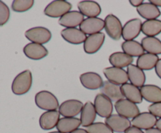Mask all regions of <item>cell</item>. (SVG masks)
<instances>
[{"mask_svg": "<svg viewBox=\"0 0 161 133\" xmlns=\"http://www.w3.org/2000/svg\"><path fill=\"white\" fill-rule=\"evenodd\" d=\"M105 35L104 33L88 35L83 43V49L87 54H94L100 50L105 42Z\"/></svg>", "mask_w": 161, "mask_h": 133, "instance_id": "13", "label": "cell"}, {"mask_svg": "<svg viewBox=\"0 0 161 133\" xmlns=\"http://www.w3.org/2000/svg\"><path fill=\"white\" fill-rule=\"evenodd\" d=\"M127 72L130 84L138 88H142L143 85H145L146 78L144 70L140 69L137 65L131 64L127 67Z\"/></svg>", "mask_w": 161, "mask_h": 133, "instance_id": "23", "label": "cell"}, {"mask_svg": "<svg viewBox=\"0 0 161 133\" xmlns=\"http://www.w3.org/2000/svg\"><path fill=\"white\" fill-rule=\"evenodd\" d=\"M121 89H122L124 98L133 102L135 104L142 103V95L141 90L138 87L130 83H126L121 85Z\"/></svg>", "mask_w": 161, "mask_h": 133, "instance_id": "25", "label": "cell"}, {"mask_svg": "<svg viewBox=\"0 0 161 133\" xmlns=\"http://www.w3.org/2000/svg\"><path fill=\"white\" fill-rule=\"evenodd\" d=\"M101 91H102V93L110 99L112 102H117L124 99L121 86L108 81H104L103 85L101 88Z\"/></svg>", "mask_w": 161, "mask_h": 133, "instance_id": "21", "label": "cell"}, {"mask_svg": "<svg viewBox=\"0 0 161 133\" xmlns=\"http://www.w3.org/2000/svg\"><path fill=\"white\" fill-rule=\"evenodd\" d=\"M71 133H88L86 129H83V128H78V129L75 130L74 131Z\"/></svg>", "mask_w": 161, "mask_h": 133, "instance_id": "42", "label": "cell"}, {"mask_svg": "<svg viewBox=\"0 0 161 133\" xmlns=\"http://www.w3.org/2000/svg\"><path fill=\"white\" fill-rule=\"evenodd\" d=\"M103 73L108 81L119 85H123L129 81L127 72L123 68L109 67L104 69Z\"/></svg>", "mask_w": 161, "mask_h": 133, "instance_id": "11", "label": "cell"}, {"mask_svg": "<svg viewBox=\"0 0 161 133\" xmlns=\"http://www.w3.org/2000/svg\"><path fill=\"white\" fill-rule=\"evenodd\" d=\"M10 16V12L7 5L3 1H0V26H3L8 22Z\"/></svg>", "mask_w": 161, "mask_h": 133, "instance_id": "35", "label": "cell"}, {"mask_svg": "<svg viewBox=\"0 0 161 133\" xmlns=\"http://www.w3.org/2000/svg\"><path fill=\"white\" fill-rule=\"evenodd\" d=\"M61 37L67 42L73 45H80L84 43L86 38V34H85L80 29L76 28H64L61 31Z\"/></svg>", "mask_w": 161, "mask_h": 133, "instance_id": "18", "label": "cell"}, {"mask_svg": "<svg viewBox=\"0 0 161 133\" xmlns=\"http://www.w3.org/2000/svg\"><path fill=\"white\" fill-rule=\"evenodd\" d=\"M142 22L140 19L135 18L128 20L123 26L122 38L124 41H132L136 38L142 31Z\"/></svg>", "mask_w": 161, "mask_h": 133, "instance_id": "12", "label": "cell"}, {"mask_svg": "<svg viewBox=\"0 0 161 133\" xmlns=\"http://www.w3.org/2000/svg\"><path fill=\"white\" fill-rule=\"evenodd\" d=\"M78 9L83 16L89 17H97L102 13L100 5L94 1L84 0L78 3Z\"/></svg>", "mask_w": 161, "mask_h": 133, "instance_id": "19", "label": "cell"}, {"mask_svg": "<svg viewBox=\"0 0 161 133\" xmlns=\"http://www.w3.org/2000/svg\"><path fill=\"white\" fill-rule=\"evenodd\" d=\"M83 103L78 100H69L63 102L58 108V112L64 117H75L81 114Z\"/></svg>", "mask_w": 161, "mask_h": 133, "instance_id": "8", "label": "cell"}, {"mask_svg": "<svg viewBox=\"0 0 161 133\" xmlns=\"http://www.w3.org/2000/svg\"><path fill=\"white\" fill-rule=\"evenodd\" d=\"M159 59L157 55L146 53L138 58L137 66L142 70H150L155 68Z\"/></svg>", "mask_w": 161, "mask_h": 133, "instance_id": "30", "label": "cell"}, {"mask_svg": "<svg viewBox=\"0 0 161 133\" xmlns=\"http://www.w3.org/2000/svg\"><path fill=\"white\" fill-rule=\"evenodd\" d=\"M60 113L58 110L46 111L39 117V125L43 130H50L57 127L60 120Z\"/></svg>", "mask_w": 161, "mask_h": 133, "instance_id": "20", "label": "cell"}, {"mask_svg": "<svg viewBox=\"0 0 161 133\" xmlns=\"http://www.w3.org/2000/svg\"><path fill=\"white\" fill-rule=\"evenodd\" d=\"M94 105L97 114L100 117L107 118L113 114V102L104 94L99 93L96 95Z\"/></svg>", "mask_w": 161, "mask_h": 133, "instance_id": "7", "label": "cell"}, {"mask_svg": "<svg viewBox=\"0 0 161 133\" xmlns=\"http://www.w3.org/2000/svg\"><path fill=\"white\" fill-rule=\"evenodd\" d=\"M80 29L85 34L91 35L102 32L105 29V20L99 17H89L84 19L83 23L80 24Z\"/></svg>", "mask_w": 161, "mask_h": 133, "instance_id": "10", "label": "cell"}, {"mask_svg": "<svg viewBox=\"0 0 161 133\" xmlns=\"http://www.w3.org/2000/svg\"><path fill=\"white\" fill-rule=\"evenodd\" d=\"M80 81L82 85L90 90H97L103 85L102 78L96 72H86L80 75Z\"/></svg>", "mask_w": 161, "mask_h": 133, "instance_id": "15", "label": "cell"}, {"mask_svg": "<svg viewBox=\"0 0 161 133\" xmlns=\"http://www.w3.org/2000/svg\"><path fill=\"white\" fill-rule=\"evenodd\" d=\"M145 51L154 55L161 54V41L157 37H145L141 42Z\"/></svg>", "mask_w": 161, "mask_h": 133, "instance_id": "32", "label": "cell"}, {"mask_svg": "<svg viewBox=\"0 0 161 133\" xmlns=\"http://www.w3.org/2000/svg\"><path fill=\"white\" fill-rule=\"evenodd\" d=\"M108 60L113 67L124 69V67L131 65L134 59L133 57L126 54L124 52H116L110 55Z\"/></svg>", "mask_w": 161, "mask_h": 133, "instance_id": "28", "label": "cell"}, {"mask_svg": "<svg viewBox=\"0 0 161 133\" xmlns=\"http://www.w3.org/2000/svg\"><path fill=\"white\" fill-rule=\"evenodd\" d=\"M156 127H157L158 129L161 130V118H159L158 120H157V124H156Z\"/></svg>", "mask_w": 161, "mask_h": 133, "instance_id": "43", "label": "cell"}, {"mask_svg": "<svg viewBox=\"0 0 161 133\" xmlns=\"http://www.w3.org/2000/svg\"><path fill=\"white\" fill-rule=\"evenodd\" d=\"M97 116L95 107L94 103L91 101H88L83 105V110L80 114V120H81V125L83 127L87 128L88 126L94 123V120Z\"/></svg>", "mask_w": 161, "mask_h": 133, "instance_id": "24", "label": "cell"}, {"mask_svg": "<svg viewBox=\"0 0 161 133\" xmlns=\"http://www.w3.org/2000/svg\"><path fill=\"white\" fill-rule=\"evenodd\" d=\"M49 133H62V132H60V131H51V132H49Z\"/></svg>", "mask_w": 161, "mask_h": 133, "instance_id": "44", "label": "cell"}, {"mask_svg": "<svg viewBox=\"0 0 161 133\" xmlns=\"http://www.w3.org/2000/svg\"><path fill=\"white\" fill-rule=\"evenodd\" d=\"M88 133H113L114 131L103 122H96L86 128Z\"/></svg>", "mask_w": 161, "mask_h": 133, "instance_id": "34", "label": "cell"}, {"mask_svg": "<svg viewBox=\"0 0 161 133\" xmlns=\"http://www.w3.org/2000/svg\"><path fill=\"white\" fill-rule=\"evenodd\" d=\"M35 102L38 107L43 110H57L59 108L58 98L50 91L42 90L37 92L35 96Z\"/></svg>", "mask_w": 161, "mask_h": 133, "instance_id": "2", "label": "cell"}, {"mask_svg": "<svg viewBox=\"0 0 161 133\" xmlns=\"http://www.w3.org/2000/svg\"><path fill=\"white\" fill-rule=\"evenodd\" d=\"M81 120L77 117H62L57 125L58 131L62 133H71L80 128Z\"/></svg>", "mask_w": 161, "mask_h": 133, "instance_id": "27", "label": "cell"}, {"mask_svg": "<svg viewBox=\"0 0 161 133\" xmlns=\"http://www.w3.org/2000/svg\"><path fill=\"white\" fill-rule=\"evenodd\" d=\"M124 133H145V131L139 129V128H136V127L130 126L128 129H127V131Z\"/></svg>", "mask_w": 161, "mask_h": 133, "instance_id": "37", "label": "cell"}, {"mask_svg": "<svg viewBox=\"0 0 161 133\" xmlns=\"http://www.w3.org/2000/svg\"><path fill=\"white\" fill-rule=\"evenodd\" d=\"M83 20L84 16L80 11L71 10L59 19L58 23L66 28H72L80 26Z\"/></svg>", "mask_w": 161, "mask_h": 133, "instance_id": "16", "label": "cell"}, {"mask_svg": "<svg viewBox=\"0 0 161 133\" xmlns=\"http://www.w3.org/2000/svg\"><path fill=\"white\" fill-rule=\"evenodd\" d=\"M157 122V117L149 112L140 113L138 116L131 120V126L136 127L145 131L154 128Z\"/></svg>", "mask_w": 161, "mask_h": 133, "instance_id": "14", "label": "cell"}, {"mask_svg": "<svg viewBox=\"0 0 161 133\" xmlns=\"http://www.w3.org/2000/svg\"><path fill=\"white\" fill-rule=\"evenodd\" d=\"M148 110H149V112L155 116L156 117L161 118V102L160 103H152L149 106Z\"/></svg>", "mask_w": 161, "mask_h": 133, "instance_id": "36", "label": "cell"}, {"mask_svg": "<svg viewBox=\"0 0 161 133\" xmlns=\"http://www.w3.org/2000/svg\"><path fill=\"white\" fill-rule=\"evenodd\" d=\"M142 98L151 103L161 102V88L155 84H145L140 88Z\"/></svg>", "mask_w": 161, "mask_h": 133, "instance_id": "22", "label": "cell"}, {"mask_svg": "<svg viewBox=\"0 0 161 133\" xmlns=\"http://www.w3.org/2000/svg\"><path fill=\"white\" fill-rule=\"evenodd\" d=\"M105 123L115 132H125L131 126V121L128 118L119 115L112 114L108 117L105 118Z\"/></svg>", "mask_w": 161, "mask_h": 133, "instance_id": "9", "label": "cell"}, {"mask_svg": "<svg viewBox=\"0 0 161 133\" xmlns=\"http://www.w3.org/2000/svg\"><path fill=\"white\" fill-rule=\"evenodd\" d=\"M137 12L142 18L146 20H155L161 15V12L158 7L149 3H143L137 8Z\"/></svg>", "mask_w": 161, "mask_h": 133, "instance_id": "26", "label": "cell"}, {"mask_svg": "<svg viewBox=\"0 0 161 133\" xmlns=\"http://www.w3.org/2000/svg\"><path fill=\"white\" fill-rule=\"evenodd\" d=\"M34 5L33 0H14L12 3V9L14 12L22 13L28 11Z\"/></svg>", "mask_w": 161, "mask_h": 133, "instance_id": "33", "label": "cell"}, {"mask_svg": "<svg viewBox=\"0 0 161 133\" xmlns=\"http://www.w3.org/2000/svg\"><path fill=\"white\" fill-rule=\"evenodd\" d=\"M72 7V4L69 2L64 0H55L46 6L44 14L52 18H61L64 14L71 11Z\"/></svg>", "mask_w": 161, "mask_h": 133, "instance_id": "3", "label": "cell"}, {"mask_svg": "<svg viewBox=\"0 0 161 133\" xmlns=\"http://www.w3.org/2000/svg\"><path fill=\"white\" fill-rule=\"evenodd\" d=\"M143 3H144V2H143L142 0H130V5L137 8H138V6H141Z\"/></svg>", "mask_w": 161, "mask_h": 133, "instance_id": "39", "label": "cell"}, {"mask_svg": "<svg viewBox=\"0 0 161 133\" xmlns=\"http://www.w3.org/2000/svg\"><path fill=\"white\" fill-rule=\"evenodd\" d=\"M150 2L152 4L155 5L157 7H161V0H150Z\"/></svg>", "mask_w": 161, "mask_h": 133, "instance_id": "41", "label": "cell"}, {"mask_svg": "<svg viewBox=\"0 0 161 133\" xmlns=\"http://www.w3.org/2000/svg\"><path fill=\"white\" fill-rule=\"evenodd\" d=\"M142 32L146 37H156L161 33V20L155 19L144 21L142 26Z\"/></svg>", "mask_w": 161, "mask_h": 133, "instance_id": "31", "label": "cell"}, {"mask_svg": "<svg viewBox=\"0 0 161 133\" xmlns=\"http://www.w3.org/2000/svg\"><path fill=\"white\" fill-rule=\"evenodd\" d=\"M155 71L157 74V76L161 79V59H159V61L157 62V65L155 67Z\"/></svg>", "mask_w": 161, "mask_h": 133, "instance_id": "38", "label": "cell"}, {"mask_svg": "<svg viewBox=\"0 0 161 133\" xmlns=\"http://www.w3.org/2000/svg\"><path fill=\"white\" fill-rule=\"evenodd\" d=\"M115 109L119 115L128 119L135 118L140 114L139 108L137 104L127 99H123L116 102Z\"/></svg>", "mask_w": 161, "mask_h": 133, "instance_id": "6", "label": "cell"}, {"mask_svg": "<svg viewBox=\"0 0 161 133\" xmlns=\"http://www.w3.org/2000/svg\"><path fill=\"white\" fill-rule=\"evenodd\" d=\"M145 133H161V130L158 129L157 128H152L150 129L146 130Z\"/></svg>", "mask_w": 161, "mask_h": 133, "instance_id": "40", "label": "cell"}, {"mask_svg": "<svg viewBox=\"0 0 161 133\" xmlns=\"http://www.w3.org/2000/svg\"><path fill=\"white\" fill-rule=\"evenodd\" d=\"M123 52L131 57H139L144 54V49L141 43L135 40L124 41L121 45Z\"/></svg>", "mask_w": 161, "mask_h": 133, "instance_id": "29", "label": "cell"}, {"mask_svg": "<svg viewBox=\"0 0 161 133\" xmlns=\"http://www.w3.org/2000/svg\"><path fill=\"white\" fill-rule=\"evenodd\" d=\"M25 35L31 42L40 45L47 43L52 38L50 30L44 27H35L30 28L25 31Z\"/></svg>", "mask_w": 161, "mask_h": 133, "instance_id": "5", "label": "cell"}, {"mask_svg": "<svg viewBox=\"0 0 161 133\" xmlns=\"http://www.w3.org/2000/svg\"><path fill=\"white\" fill-rule=\"evenodd\" d=\"M32 85V74L31 70H25L15 77L12 83V92L15 95H21L27 93Z\"/></svg>", "mask_w": 161, "mask_h": 133, "instance_id": "1", "label": "cell"}, {"mask_svg": "<svg viewBox=\"0 0 161 133\" xmlns=\"http://www.w3.org/2000/svg\"><path fill=\"white\" fill-rule=\"evenodd\" d=\"M23 52L25 56L33 60H39L48 55V50L43 45L37 43H28L24 47Z\"/></svg>", "mask_w": 161, "mask_h": 133, "instance_id": "17", "label": "cell"}, {"mask_svg": "<svg viewBox=\"0 0 161 133\" xmlns=\"http://www.w3.org/2000/svg\"><path fill=\"white\" fill-rule=\"evenodd\" d=\"M105 30L107 34L115 41H119L122 37L123 26L120 20L113 14H108L105 20Z\"/></svg>", "mask_w": 161, "mask_h": 133, "instance_id": "4", "label": "cell"}]
</instances>
